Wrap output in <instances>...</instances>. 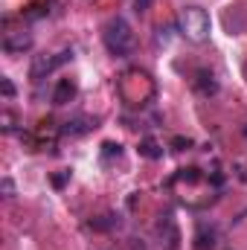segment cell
Here are the masks:
<instances>
[{
	"label": "cell",
	"instance_id": "cell-2",
	"mask_svg": "<svg viewBox=\"0 0 247 250\" xmlns=\"http://www.w3.org/2000/svg\"><path fill=\"white\" fill-rule=\"evenodd\" d=\"M102 41H105L108 53H111V56H120V59H123V56H131L134 47H137L134 29H131V23H128L125 18H111V21L105 23Z\"/></svg>",
	"mask_w": 247,
	"mask_h": 250
},
{
	"label": "cell",
	"instance_id": "cell-5",
	"mask_svg": "<svg viewBox=\"0 0 247 250\" xmlns=\"http://www.w3.org/2000/svg\"><path fill=\"white\" fill-rule=\"evenodd\" d=\"M29 47H32V35H29L26 29H12V32L3 35V50L12 53V56L23 53V50H29Z\"/></svg>",
	"mask_w": 247,
	"mask_h": 250
},
{
	"label": "cell",
	"instance_id": "cell-13",
	"mask_svg": "<svg viewBox=\"0 0 247 250\" xmlns=\"http://www.w3.org/2000/svg\"><path fill=\"white\" fill-rule=\"evenodd\" d=\"M151 3H154V0H134L137 12H148V9H151Z\"/></svg>",
	"mask_w": 247,
	"mask_h": 250
},
{
	"label": "cell",
	"instance_id": "cell-6",
	"mask_svg": "<svg viewBox=\"0 0 247 250\" xmlns=\"http://www.w3.org/2000/svg\"><path fill=\"white\" fill-rule=\"evenodd\" d=\"M76 96V84L70 82V79H62L59 84H56V93H53V102L56 105H67L70 99Z\"/></svg>",
	"mask_w": 247,
	"mask_h": 250
},
{
	"label": "cell",
	"instance_id": "cell-3",
	"mask_svg": "<svg viewBox=\"0 0 247 250\" xmlns=\"http://www.w3.org/2000/svg\"><path fill=\"white\" fill-rule=\"evenodd\" d=\"M178 29L186 41L192 44H204L209 38V29H212V21L206 15V9L201 6H186L184 12L178 15Z\"/></svg>",
	"mask_w": 247,
	"mask_h": 250
},
{
	"label": "cell",
	"instance_id": "cell-15",
	"mask_svg": "<svg viewBox=\"0 0 247 250\" xmlns=\"http://www.w3.org/2000/svg\"><path fill=\"white\" fill-rule=\"evenodd\" d=\"M3 192H6V198H12V195H15V187H12V181H9V178L3 181Z\"/></svg>",
	"mask_w": 247,
	"mask_h": 250
},
{
	"label": "cell",
	"instance_id": "cell-1",
	"mask_svg": "<svg viewBox=\"0 0 247 250\" xmlns=\"http://www.w3.org/2000/svg\"><path fill=\"white\" fill-rule=\"evenodd\" d=\"M117 90H120V96L125 99V105L140 108V105H145V102L154 96V79H151L145 70L131 67V70H125L123 76H120Z\"/></svg>",
	"mask_w": 247,
	"mask_h": 250
},
{
	"label": "cell",
	"instance_id": "cell-11",
	"mask_svg": "<svg viewBox=\"0 0 247 250\" xmlns=\"http://www.w3.org/2000/svg\"><path fill=\"white\" fill-rule=\"evenodd\" d=\"M114 224H120V221H117V215H102L99 221H90V227H93V230H108V227H114Z\"/></svg>",
	"mask_w": 247,
	"mask_h": 250
},
{
	"label": "cell",
	"instance_id": "cell-10",
	"mask_svg": "<svg viewBox=\"0 0 247 250\" xmlns=\"http://www.w3.org/2000/svg\"><path fill=\"white\" fill-rule=\"evenodd\" d=\"M111 157H117V160L123 157V146H120V143H105V146H102V160L108 163Z\"/></svg>",
	"mask_w": 247,
	"mask_h": 250
},
{
	"label": "cell",
	"instance_id": "cell-4",
	"mask_svg": "<svg viewBox=\"0 0 247 250\" xmlns=\"http://www.w3.org/2000/svg\"><path fill=\"white\" fill-rule=\"evenodd\" d=\"M70 59H73L70 50H62V53H56V56H35V62L29 67V76H32V79H44L47 73H53L56 67H62V64L70 62Z\"/></svg>",
	"mask_w": 247,
	"mask_h": 250
},
{
	"label": "cell",
	"instance_id": "cell-7",
	"mask_svg": "<svg viewBox=\"0 0 247 250\" xmlns=\"http://www.w3.org/2000/svg\"><path fill=\"white\" fill-rule=\"evenodd\" d=\"M90 128H96V120H90V117H79V120H70L62 131L76 137V134H84V131H90Z\"/></svg>",
	"mask_w": 247,
	"mask_h": 250
},
{
	"label": "cell",
	"instance_id": "cell-14",
	"mask_svg": "<svg viewBox=\"0 0 247 250\" xmlns=\"http://www.w3.org/2000/svg\"><path fill=\"white\" fill-rule=\"evenodd\" d=\"M172 146H175V148L181 151V148H189L192 143H189V140H184V137H175V140H172Z\"/></svg>",
	"mask_w": 247,
	"mask_h": 250
},
{
	"label": "cell",
	"instance_id": "cell-12",
	"mask_svg": "<svg viewBox=\"0 0 247 250\" xmlns=\"http://www.w3.org/2000/svg\"><path fill=\"white\" fill-rule=\"evenodd\" d=\"M0 87H3V96H6V99H12V96H15V84H12L9 79H0Z\"/></svg>",
	"mask_w": 247,
	"mask_h": 250
},
{
	"label": "cell",
	"instance_id": "cell-9",
	"mask_svg": "<svg viewBox=\"0 0 247 250\" xmlns=\"http://www.w3.org/2000/svg\"><path fill=\"white\" fill-rule=\"evenodd\" d=\"M140 154H145V157L157 160V157H160L163 151H160V146H157V143H154V140L148 137V140H143V143H140Z\"/></svg>",
	"mask_w": 247,
	"mask_h": 250
},
{
	"label": "cell",
	"instance_id": "cell-8",
	"mask_svg": "<svg viewBox=\"0 0 247 250\" xmlns=\"http://www.w3.org/2000/svg\"><path fill=\"white\" fill-rule=\"evenodd\" d=\"M195 84H198V90H201V93H215V90H218V84L212 82V76H209V73H204V70L198 73V82H195Z\"/></svg>",
	"mask_w": 247,
	"mask_h": 250
}]
</instances>
